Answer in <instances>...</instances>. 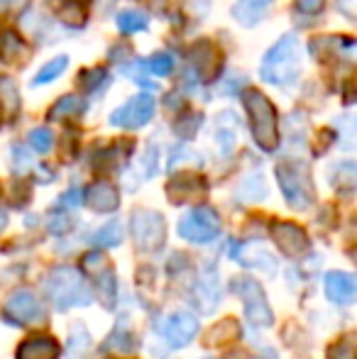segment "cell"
<instances>
[{
    "mask_svg": "<svg viewBox=\"0 0 357 359\" xmlns=\"http://www.w3.org/2000/svg\"><path fill=\"white\" fill-rule=\"evenodd\" d=\"M105 350H115V352H135L137 350V337H135L133 327L128 323L120 320L115 325V330L110 332V337L105 340Z\"/></svg>",
    "mask_w": 357,
    "mask_h": 359,
    "instance_id": "cell-25",
    "label": "cell"
},
{
    "mask_svg": "<svg viewBox=\"0 0 357 359\" xmlns=\"http://www.w3.org/2000/svg\"><path fill=\"white\" fill-rule=\"evenodd\" d=\"M90 352V335L81 323H74L72 332H69L67 342V355L69 359H86Z\"/></svg>",
    "mask_w": 357,
    "mask_h": 359,
    "instance_id": "cell-26",
    "label": "cell"
},
{
    "mask_svg": "<svg viewBox=\"0 0 357 359\" xmlns=\"http://www.w3.org/2000/svg\"><path fill=\"white\" fill-rule=\"evenodd\" d=\"M235 142H238V140H235V128H230V125H225V123H218V147L225 156L235 149Z\"/></svg>",
    "mask_w": 357,
    "mask_h": 359,
    "instance_id": "cell-37",
    "label": "cell"
},
{
    "mask_svg": "<svg viewBox=\"0 0 357 359\" xmlns=\"http://www.w3.org/2000/svg\"><path fill=\"white\" fill-rule=\"evenodd\" d=\"M233 288L245 306V318L252 323L255 327H271L274 325V313L269 308V301L264 296V288L252 276H235Z\"/></svg>",
    "mask_w": 357,
    "mask_h": 359,
    "instance_id": "cell-5",
    "label": "cell"
},
{
    "mask_svg": "<svg viewBox=\"0 0 357 359\" xmlns=\"http://www.w3.org/2000/svg\"><path fill=\"white\" fill-rule=\"evenodd\" d=\"M357 355V337L355 332L338 337L333 345L328 347V359H355Z\"/></svg>",
    "mask_w": 357,
    "mask_h": 359,
    "instance_id": "cell-30",
    "label": "cell"
},
{
    "mask_svg": "<svg viewBox=\"0 0 357 359\" xmlns=\"http://www.w3.org/2000/svg\"><path fill=\"white\" fill-rule=\"evenodd\" d=\"M95 247H103V250H110V247H118L123 242V222L120 220H110L108 225H103L93 237H90Z\"/></svg>",
    "mask_w": 357,
    "mask_h": 359,
    "instance_id": "cell-27",
    "label": "cell"
},
{
    "mask_svg": "<svg viewBox=\"0 0 357 359\" xmlns=\"http://www.w3.org/2000/svg\"><path fill=\"white\" fill-rule=\"evenodd\" d=\"M220 288H218V274L213 269L201 271L198 286H196V303H198L201 313H210L218 303Z\"/></svg>",
    "mask_w": 357,
    "mask_h": 359,
    "instance_id": "cell-19",
    "label": "cell"
},
{
    "mask_svg": "<svg viewBox=\"0 0 357 359\" xmlns=\"http://www.w3.org/2000/svg\"><path fill=\"white\" fill-rule=\"evenodd\" d=\"M83 113H86L83 98L69 93V95H62V98L49 108L47 120H69V118H79V115H83Z\"/></svg>",
    "mask_w": 357,
    "mask_h": 359,
    "instance_id": "cell-23",
    "label": "cell"
},
{
    "mask_svg": "<svg viewBox=\"0 0 357 359\" xmlns=\"http://www.w3.org/2000/svg\"><path fill=\"white\" fill-rule=\"evenodd\" d=\"M235 340H240V325L233 318H225L223 323H215L203 337V342L208 347H225V345H233Z\"/></svg>",
    "mask_w": 357,
    "mask_h": 359,
    "instance_id": "cell-20",
    "label": "cell"
},
{
    "mask_svg": "<svg viewBox=\"0 0 357 359\" xmlns=\"http://www.w3.org/2000/svg\"><path fill=\"white\" fill-rule=\"evenodd\" d=\"M62 355V347L54 337L49 335H34L29 340H25L18 347V359H59Z\"/></svg>",
    "mask_w": 357,
    "mask_h": 359,
    "instance_id": "cell-18",
    "label": "cell"
},
{
    "mask_svg": "<svg viewBox=\"0 0 357 359\" xmlns=\"http://www.w3.org/2000/svg\"><path fill=\"white\" fill-rule=\"evenodd\" d=\"M189 64L201 83H213L223 74V54L210 39H198L189 47Z\"/></svg>",
    "mask_w": 357,
    "mask_h": 359,
    "instance_id": "cell-10",
    "label": "cell"
},
{
    "mask_svg": "<svg viewBox=\"0 0 357 359\" xmlns=\"http://www.w3.org/2000/svg\"><path fill=\"white\" fill-rule=\"evenodd\" d=\"M206 191H208L206 181L201 179L198 174H189V171L174 176V179L167 184L169 201H172V203H177V205L179 203H191V201H198Z\"/></svg>",
    "mask_w": 357,
    "mask_h": 359,
    "instance_id": "cell-15",
    "label": "cell"
},
{
    "mask_svg": "<svg viewBox=\"0 0 357 359\" xmlns=\"http://www.w3.org/2000/svg\"><path fill=\"white\" fill-rule=\"evenodd\" d=\"M276 181H279L281 196L286 198L289 208L294 210H309L316 201L314 181L311 171L304 161L284 159L276 164Z\"/></svg>",
    "mask_w": 357,
    "mask_h": 359,
    "instance_id": "cell-4",
    "label": "cell"
},
{
    "mask_svg": "<svg viewBox=\"0 0 357 359\" xmlns=\"http://www.w3.org/2000/svg\"><path fill=\"white\" fill-rule=\"evenodd\" d=\"M44 298L49 306L57 311H69L76 306H90L93 293H90L88 281L83 274L74 266H54L47 276H44Z\"/></svg>",
    "mask_w": 357,
    "mask_h": 359,
    "instance_id": "cell-1",
    "label": "cell"
},
{
    "mask_svg": "<svg viewBox=\"0 0 357 359\" xmlns=\"http://www.w3.org/2000/svg\"><path fill=\"white\" fill-rule=\"evenodd\" d=\"M8 225V215H5V210H0V230Z\"/></svg>",
    "mask_w": 357,
    "mask_h": 359,
    "instance_id": "cell-45",
    "label": "cell"
},
{
    "mask_svg": "<svg viewBox=\"0 0 357 359\" xmlns=\"http://www.w3.org/2000/svg\"><path fill=\"white\" fill-rule=\"evenodd\" d=\"M130 232H133L135 247L140 252H157L167 240V222L157 210H135L130 217Z\"/></svg>",
    "mask_w": 357,
    "mask_h": 359,
    "instance_id": "cell-7",
    "label": "cell"
},
{
    "mask_svg": "<svg viewBox=\"0 0 357 359\" xmlns=\"http://www.w3.org/2000/svg\"><path fill=\"white\" fill-rule=\"evenodd\" d=\"M62 20L67 25H72V27H81L86 22V13H83V8L79 3H67L62 8Z\"/></svg>",
    "mask_w": 357,
    "mask_h": 359,
    "instance_id": "cell-36",
    "label": "cell"
},
{
    "mask_svg": "<svg viewBox=\"0 0 357 359\" xmlns=\"http://www.w3.org/2000/svg\"><path fill=\"white\" fill-rule=\"evenodd\" d=\"M164 340L172 350H181L186 347L196 335H198V318L194 313L177 311L164 320Z\"/></svg>",
    "mask_w": 357,
    "mask_h": 359,
    "instance_id": "cell-13",
    "label": "cell"
},
{
    "mask_svg": "<svg viewBox=\"0 0 357 359\" xmlns=\"http://www.w3.org/2000/svg\"><path fill=\"white\" fill-rule=\"evenodd\" d=\"M69 67V57L62 54V57H54L52 62H47L42 69L37 72V76L32 79V86H44V83H52L54 79H59Z\"/></svg>",
    "mask_w": 357,
    "mask_h": 359,
    "instance_id": "cell-28",
    "label": "cell"
},
{
    "mask_svg": "<svg viewBox=\"0 0 357 359\" xmlns=\"http://www.w3.org/2000/svg\"><path fill=\"white\" fill-rule=\"evenodd\" d=\"M243 105L250 115V128L257 147L264 151H274L279 147V113L271 100L257 88H245Z\"/></svg>",
    "mask_w": 357,
    "mask_h": 359,
    "instance_id": "cell-3",
    "label": "cell"
},
{
    "mask_svg": "<svg viewBox=\"0 0 357 359\" xmlns=\"http://www.w3.org/2000/svg\"><path fill=\"white\" fill-rule=\"evenodd\" d=\"M27 142H29V147H32L34 151H39V154H47V151H52V147H54V133L49 128H44V125H39V128L29 130Z\"/></svg>",
    "mask_w": 357,
    "mask_h": 359,
    "instance_id": "cell-31",
    "label": "cell"
},
{
    "mask_svg": "<svg viewBox=\"0 0 357 359\" xmlns=\"http://www.w3.org/2000/svg\"><path fill=\"white\" fill-rule=\"evenodd\" d=\"M201 123H203V115L201 113H186L184 118L174 125V133H177V137H181V140H194L201 128Z\"/></svg>",
    "mask_w": 357,
    "mask_h": 359,
    "instance_id": "cell-32",
    "label": "cell"
},
{
    "mask_svg": "<svg viewBox=\"0 0 357 359\" xmlns=\"http://www.w3.org/2000/svg\"><path fill=\"white\" fill-rule=\"evenodd\" d=\"M147 15L140 13V10H123L118 15V29L125 34H133V32H142L147 29Z\"/></svg>",
    "mask_w": 357,
    "mask_h": 359,
    "instance_id": "cell-29",
    "label": "cell"
},
{
    "mask_svg": "<svg viewBox=\"0 0 357 359\" xmlns=\"http://www.w3.org/2000/svg\"><path fill=\"white\" fill-rule=\"evenodd\" d=\"M274 0H238L233 5V18L243 27H255L271 13Z\"/></svg>",
    "mask_w": 357,
    "mask_h": 359,
    "instance_id": "cell-17",
    "label": "cell"
},
{
    "mask_svg": "<svg viewBox=\"0 0 357 359\" xmlns=\"http://www.w3.org/2000/svg\"><path fill=\"white\" fill-rule=\"evenodd\" d=\"M13 3H15V0H0V13H3V10H8Z\"/></svg>",
    "mask_w": 357,
    "mask_h": 359,
    "instance_id": "cell-44",
    "label": "cell"
},
{
    "mask_svg": "<svg viewBox=\"0 0 357 359\" xmlns=\"http://www.w3.org/2000/svg\"><path fill=\"white\" fill-rule=\"evenodd\" d=\"M3 320L15 327H29L39 325L47 320L44 306L29 288H18L3 306Z\"/></svg>",
    "mask_w": 357,
    "mask_h": 359,
    "instance_id": "cell-9",
    "label": "cell"
},
{
    "mask_svg": "<svg viewBox=\"0 0 357 359\" xmlns=\"http://www.w3.org/2000/svg\"><path fill=\"white\" fill-rule=\"evenodd\" d=\"M177 232L179 237H184L186 242H194V245L213 242L220 235V215L210 205H196L189 213L181 215Z\"/></svg>",
    "mask_w": 357,
    "mask_h": 359,
    "instance_id": "cell-6",
    "label": "cell"
},
{
    "mask_svg": "<svg viewBox=\"0 0 357 359\" xmlns=\"http://www.w3.org/2000/svg\"><path fill=\"white\" fill-rule=\"evenodd\" d=\"M13 156H15L13 166H15V171H18V174H22V171H27L29 166H32V156H29V151H25V147L15 144L13 147Z\"/></svg>",
    "mask_w": 357,
    "mask_h": 359,
    "instance_id": "cell-38",
    "label": "cell"
},
{
    "mask_svg": "<svg viewBox=\"0 0 357 359\" xmlns=\"http://www.w3.org/2000/svg\"><path fill=\"white\" fill-rule=\"evenodd\" d=\"M27 57H29V47L25 44V39L8 29L3 34V42H0V59L5 64H22Z\"/></svg>",
    "mask_w": 357,
    "mask_h": 359,
    "instance_id": "cell-22",
    "label": "cell"
},
{
    "mask_svg": "<svg viewBox=\"0 0 357 359\" xmlns=\"http://www.w3.org/2000/svg\"><path fill=\"white\" fill-rule=\"evenodd\" d=\"M81 269L83 274L88 276L95 284V291H98V298L103 301V306L108 311L115 308V301H118V279H115V271L110 266V262L105 259V255L100 250L88 252L81 259Z\"/></svg>",
    "mask_w": 357,
    "mask_h": 359,
    "instance_id": "cell-8",
    "label": "cell"
},
{
    "mask_svg": "<svg viewBox=\"0 0 357 359\" xmlns=\"http://www.w3.org/2000/svg\"><path fill=\"white\" fill-rule=\"evenodd\" d=\"M81 203H86L93 213H113L120 208V191L110 181H95L81 194Z\"/></svg>",
    "mask_w": 357,
    "mask_h": 359,
    "instance_id": "cell-14",
    "label": "cell"
},
{
    "mask_svg": "<svg viewBox=\"0 0 357 359\" xmlns=\"http://www.w3.org/2000/svg\"><path fill=\"white\" fill-rule=\"evenodd\" d=\"M271 240L279 247L281 255H286V257H301V255H306L311 247L309 235L304 232V227H299L296 222H286V220L271 225Z\"/></svg>",
    "mask_w": 357,
    "mask_h": 359,
    "instance_id": "cell-12",
    "label": "cell"
},
{
    "mask_svg": "<svg viewBox=\"0 0 357 359\" xmlns=\"http://www.w3.org/2000/svg\"><path fill=\"white\" fill-rule=\"evenodd\" d=\"M338 10L345 18L355 20L357 18V0H338Z\"/></svg>",
    "mask_w": 357,
    "mask_h": 359,
    "instance_id": "cell-42",
    "label": "cell"
},
{
    "mask_svg": "<svg viewBox=\"0 0 357 359\" xmlns=\"http://www.w3.org/2000/svg\"><path fill=\"white\" fill-rule=\"evenodd\" d=\"M333 186H335V189H343V191H353L355 189V164H353V161H343V164L335 166Z\"/></svg>",
    "mask_w": 357,
    "mask_h": 359,
    "instance_id": "cell-35",
    "label": "cell"
},
{
    "mask_svg": "<svg viewBox=\"0 0 357 359\" xmlns=\"http://www.w3.org/2000/svg\"><path fill=\"white\" fill-rule=\"evenodd\" d=\"M301 74V44L294 32L276 39V44L264 54L260 76L271 86H291Z\"/></svg>",
    "mask_w": 357,
    "mask_h": 359,
    "instance_id": "cell-2",
    "label": "cell"
},
{
    "mask_svg": "<svg viewBox=\"0 0 357 359\" xmlns=\"http://www.w3.org/2000/svg\"><path fill=\"white\" fill-rule=\"evenodd\" d=\"M206 359H213V357H206Z\"/></svg>",
    "mask_w": 357,
    "mask_h": 359,
    "instance_id": "cell-46",
    "label": "cell"
},
{
    "mask_svg": "<svg viewBox=\"0 0 357 359\" xmlns=\"http://www.w3.org/2000/svg\"><path fill=\"white\" fill-rule=\"evenodd\" d=\"M69 225H72V220H69L67 215H54L52 220H49V230H52L54 235H62V232H67Z\"/></svg>",
    "mask_w": 357,
    "mask_h": 359,
    "instance_id": "cell-41",
    "label": "cell"
},
{
    "mask_svg": "<svg viewBox=\"0 0 357 359\" xmlns=\"http://www.w3.org/2000/svg\"><path fill=\"white\" fill-rule=\"evenodd\" d=\"M323 3L325 0H296V10L304 15H316L323 10Z\"/></svg>",
    "mask_w": 357,
    "mask_h": 359,
    "instance_id": "cell-39",
    "label": "cell"
},
{
    "mask_svg": "<svg viewBox=\"0 0 357 359\" xmlns=\"http://www.w3.org/2000/svg\"><path fill=\"white\" fill-rule=\"evenodd\" d=\"M105 79H108V72H105L103 67L86 69V72H81V76H79V81H81V88L86 90V93H93V90H98L100 86L105 83Z\"/></svg>",
    "mask_w": 357,
    "mask_h": 359,
    "instance_id": "cell-33",
    "label": "cell"
},
{
    "mask_svg": "<svg viewBox=\"0 0 357 359\" xmlns=\"http://www.w3.org/2000/svg\"><path fill=\"white\" fill-rule=\"evenodd\" d=\"M325 296L335 306H353L357 298V279L350 271H328L325 274Z\"/></svg>",
    "mask_w": 357,
    "mask_h": 359,
    "instance_id": "cell-16",
    "label": "cell"
},
{
    "mask_svg": "<svg viewBox=\"0 0 357 359\" xmlns=\"http://www.w3.org/2000/svg\"><path fill=\"white\" fill-rule=\"evenodd\" d=\"M147 69L152 72L154 76H169L174 72V57L169 52H157L147 59Z\"/></svg>",
    "mask_w": 357,
    "mask_h": 359,
    "instance_id": "cell-34",
    "label": "cell"
},
{
    "mask_svg": "<svg viewBox=\"0 0 357 359\" xmlns=\"http://www.w3.org/2000/svg\"><path fill=\"white\" fill-rule=\"evenodd\" d=\"M144 3H147L149 8H154V10H162L164 8V0H144Z\"/></svg>",
    "mask_w": 357,
    "mask_h": 359,
    "instance_id": "cell-43",
    "label": "cell"
},
{
    "mask_svg": "<svg viewBox=\"0 0 357 359\" xmlns=\"http://www.w3.org/2000/svg\"><path fill=\"white\" fill-rule=\"evenodd\" d=\"M20 113V90L13 79L0 76V118L13 120Z\"/></svg>",
    "mask_w": 357,
    "mask_h": 359,
    "instance_id": "cell-21",
    "label": "cell"
},
{
    "mask_svg": "<svg viewBox=\"0 0 357 359\" xmlns=\"http://www.w3.org/2000/svg\"><path fill=\"white\" fill-rule=\"evenodd\" d=\"M76 3H81V0H76Z\"/></svg>",
    "mask_w": 357,
    "mask_h": 359,
    "instance_id": "cell-47",
    "label": "cell"
},
{
    "mask_svg": "<svg viewBox=\"0 0 357 359\" xmlns=\"http://www.w3.org/2000/svg\"><path fill=\"white\" fill-rule=\"evenodd\" d=\"M154 98L149 93H140L135 95V98H130L125 105H120V108H115L113 113H110V125L113 128H123V130H137L142 128V125H147L149 120H152L154 115Z\"/></svg>",
    "mask_w": 357,
    "mask_h": 359,
    "instance_id": "cell-11",
    "label": "cell"
},
{
    "mask_svg": "<svg viewBox=\"0 0 357 359\" xmlns=\"http://www.w3.org/2000/svg\"><path fill=\"white\" fill-rule=\"evenodd\" d=\"M79 203H81V191L79 189L67 191V194L59 198V205H64V208H76Z\"/></svg>",
    "mask_w": 357,
    "mask_h": 359,
    "instance_id": "cell-40",
    "label": "cell"
},
{
    "mask_svg": "<svg viewBox=\"0 0 357 359\" xmlns=\"http://www.w3.org/2000/svg\"><path fill=\"white\" fill-rule=\"evenodd\" d=\"M133 142H115V144H110V147H105L103 151H98V159H95V166L98 169H105V171H113V169H120L123 166V161H125V156L133 151Z\"/></svg>",
    "mask_w": 357,
    "mask_h": 359,
    "instance_id": "cell-24",
    "label": "cell"
}]
</instances>
